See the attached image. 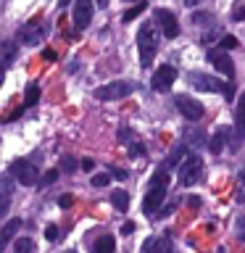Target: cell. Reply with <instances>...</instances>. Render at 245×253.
<instances>
[{"label": "cell", "instance_id": "11", "mask_svg": "<svg viewBox=\"0 0 245 253\" xmlns=\"http://www.w3.org/2000/svg\"><path fill=\"white\" fill-rule=\"evenodd\" d=\"M92 21V0H77L74 3V24L77 29H84Z\"/></svg>", "mask_w": 245, "mask_h": 253}, {"label": "cell", "instance_id": "47", "mask_svg": "<svg viewBox=\"0 0 245 253\" xmlns=\"http://www.w3.org/2000/svg\"><path fill=\"white\" fill-rule=\"evenodd\" d=\"M0 45H3V42H0Z\"/></svg>", "mask_w": 245, "mask_h": 253}, {"label": "cell", "instance_id": "26", "mask_svg": "<svg viewBox=\"0 0 245 253\" xmlns=\"http://www.w3.org/2000/svg\"><path fill=\"white\" fill-rule=\"evenodd\" d=\"M58 237H61V235H58V227H55V224H47V227H45V240H47V243H55Z\"/></svg>", "mask_w": 245, "mask_h": 253}, {"label": "cell", "instance_id": "27", "mask_svg": "<svg viewBox=\"0 0 245 253\" xmlns=\"http://www.w3.org/2000/svg\"><path fill=\"white\" fill-rule=\"evenodd\" d=\"M237 201L245 203V169L240 171V182H237Z\"/></svg>", "mask_w": 245, "mask_h": 253}, {"label": "cell", "instance_id": "24", "mask_svg": "<svg viewBox=\"0 0 245 253\" xmlns=\"http://www.w3.org/2000/svg\"><path fill=\"white\" fill-rule=\"evenodd\" d=\"M32 248H35V245H32L29 237H19V240H16V253H29Z\"/></svg>", "mask_w": 245, "mask_h": 253}, {"label": "cell", "instance_id": "45", "mask_svg": "<svg viewBox=\"0 0 245 253\" xmlns=\"http://www.w3.org/2000/svg\"><path fill=\"white\" fill-rule=\"evenodd\" d=\"M185 3H187V5H195V3H198V0H185Z\"/></svg>", "mask_w": 245, "mask_h": 253}, {"label": "cell", "instance_id": "37", "mask_svg": "<svg viewBox=\"0 0 245 253\" xmlns=\"http://www.w3.org/2000/svg\"><path fill=\"white\" fill-rule=\"evenodd\" d=\"M187 206H193V209H198V206H201V198H198V195H190V198H187Z\"/></svg>", "mask_w": 245, "mask_h": 253}, {"label": "cell", "instance_id": "34", "mask_svg": "<svg viewBox=\"0 0 245 253\" xmlns=\"http://www.w3.org/2000/svg\"><path fill=\"white\" fill-rule=\"evenodd\" d=\"M142 153H145V148H142L140 142H132V145H129V156H132V158H140Z\"/></svg>", "mask_w": 245, "mask_h": 253}, {"label": "cell", "instance_id": "31", "mask_svg": "<svg viewBox=\"0 0 245 253\" xmlns=\"http://www.w3.org/2000/svg\"><path fill=\"white\" fill-rule=\"evenodd\" d=\"M108 179H111L108 174H92V185H95V187H106Z\"/></svg>", "mask_w": 245, "mask_h": 253}, {"label": "cell", "instance_id": "30", "mask_svg": "<svg viewBox=\"0 0 245 253\" xmlns=\"http://www.w3.org/2000/svg\"><path fill=\"white\" fill-rule=\"evenodd\" d=\"M0 50H3V61H13V55H16V45H0Z\"/></svg>", "mask_w": 245, "mask_h": 253}, {"label": "cell", "instance_id": "28", "mask_svg": "<svg viewBox=\"0 0 245 253\" xmlns=\"http://www.w3.org/2000/svg\"><path fill=\"white\" fill-rule=\"evenodd\" d=\"M156 253H171V243L166 240V237H161V240H156Z\"/></svg>", "mask_w": 245, "mask_h": 253}, {"label": "cell", "instance_id": "18", "mask_svg": "<svg viewBox=\"0 0 245 253\" xmlns=\"http://www.w3.org/2000/svg\"><path fill=\"white\" fill-rule=\"evenodd\" d=\"M37 100H40V87L29 84L27 90H24V106H37Z\"/></svg>", "mask_w": 245, "mask_h": 253}, {"label": "cell", "instance_id": "43", "mask_svg": "<svg viewBox=\"0 0 245 253\" xmlns=\"http://www.w3.org/2000/svg\"><path fill=\"white\" fill-rule=\"evenodd\" d=\"M69 3H71V0H58V5H61V8H66Z\"/></svg>", "mask_w": 245, "mask_h": 253}, {"label": "cell", "instance_id": "12", "mask_svg": "<svg viewBox=\"0 0 245 253\" xmlns=\"http://www.w3.org/2000/svg\"><path fill=\"white\" fill-rule=\"evenodd\" d=\"M208 61L221 71V74H227V77L235 74V66H232V61H229L227 50H208Z\"/></svg>", "mask_w": 245, "mask_h": 253}, {"label": "cell", "instance_id": "29", "mask_svg": "<svg viewBox=\"0 0 245 253\" xmlns=\"http://www.w3.org/2000/svg\"><path fill=\"white\" fill-rule=\"evenodd\" d=\"M61 169H63V171H77V161H74L71 156H63V158H61Z\"/></svg>", "mask_w": 245, "mask_h": 253}, {"label": "cell", "instance_id": "7", "mask_svg": "<svg viewBox=\"0 0 245 253\" xmlns=\"http://www.w3.org/2000/svg\"><path fill=\"white\" fill-rule=\"evenodd\" d=\"M11 174L21 182V185H27V187H29V185H35L37 177H40L37 169H35V164H29V161H13Z\"/></svg>", "mask_w": 245, "mask_h": 253}, {"label": "cell", "instance_id": "46", "mask_svg": "<svg viewBox=\"0 0 245 253\" xmlns=\"http://www.w3.org/2000/svg\"><path fill=\"white\" fill-rule=\"evenodd\" d=\"M69 253H74V251H69Z\"/></svg>", "mask_w": 245, "mask_h": 253}, {"label": "cell", "instance_id": "22", "mask_svg": "<svg viewBox=\"0 0 245 253\" xmlns=\"http://www.w3.org/2000/svg\"><path fill=\"white\" fill-rule=\"evenodd\" d=\"M235 47H237V37H232V35H224V37H221L219 50H235Z\"/></svg>", "mask_w": 245, "mask_h": 253}, {"label": "cell", "instance_id": "41", "mask_svg": "<svg viewBox=\"0 0 245 253\" xmlns=\"http://www.w3.org/2000/svg\"><path fill=\"white\" fill-rule=\"evenodd\" d=\"M114 177L116 179H126V171L124 169H114Z\"/></svg>", "mask_w": 245, "mask_h": 253}, {"label": "cell", "instance_id": "20", "mask_svg": "<svg viewBox=\"0 0 245 253\" xmlns=\"http://www.w3.org/2000/svg\"><path fill=\"white\" fill-rule=\"evenodd\" d=\"M185 137H187V142H193L195 148H201L203 142H205V134L201 129H195V126H190V129L185 132Z\"/></svg>", "mask_w": 245, "mask_h": 253}, {"label": "cell", "instance_id": "6", "mask_svg": "<svg viewBox=\"0 0 245 253\" xmlns=\"http://www.w3.org/2000/svg\"><path fill=\"white\" fill-rule=\"evenodd\" d=\"M166 187H169V185H150L145 201H142V211H145L148 216H153V213L161 209V203L166 198Z\"/></svg>", "mask_w": 245, "mask_h": 253}, {"label": "cell", "instance_id": "21", "mask_svg": "<svg viewBox=\"0 0 245 253\" xmlns=\"http://www.w3.org/2000/svg\"><path fill=\"white\" fill-rule=\"evenodd\" d=\"M142 11H145V0H137V5H132L129 11H124V16H122V21H132L134 16H140Z\"/></svg>", "mask_w": 245, "mask_h": 253}, {"label": "cell", "instance_id": "14", "mask_svg": "<svg viewBox=\"0 0 245 253\" xmlns=\"http://www.w3.org/2000/svg\"><path fill=\"white\" fill-rule=\"evenodd\" d=\"M235 126H237V134L245 137V92L237 98V114H235Z\"/></svg>", "mask_w": 245, "mask_h": 253}, {"label": "cell", "instance_id": "36", "mask_svg": "<svg viewBox=\"0 0 245 253\" xmlns=\"http://www.w3.org/2000/svg\"><path fill=\"white\" fill-rule=\"evenodd\" d=\"M42 58H45V61H55L58 55H55V50H50V47H47V50H42Z\"/></svg>", "mask_w": 245, "mask_h": 253}, {"label": "cell", "instance_id": "13", "mask_svg": "<svg viewBox=\"0 0 245 253\" xmlns=\"http://www.w3.org/2000/svg\"><path fill=\"white\" fill-rule=\"evenodd\" d=\"M19 227H21V221H19V219H11L8 224L0 227V253H3V248L8 245V240H13V237H16Z\"/></svg>", "mask_w": 245, "mask_h": 253}, {"label": "cell", "instance_id": "23", "mask_svg": "<svg viewBox=\"0 0 245 253\" xmlns=\"http://www.w3.org/2000/svg\"><path fill=\"white\" fill-rule=\"evenodd\" d=\"M193 21L203 27V24H211V21H213V16H211L208 11H195V13H193Z\"/></svg>", "mask_w": 245, "mask_h": 253}, {"label": "cell", "instance_id": "48", "mask_svg": "<svg viewBox=\"0 0 245 253\" xmlns=\"http://www.w3.org/2000/svg\"><path fill=\"white\" fill-rule=\"evenodd\" d=\"M129 3H132V0H129Z\"/></svg>", "mask_w": 245, "mask_h": 253}, {"label": "cell", "instance_id": "42", "mask_svg": "<svg viewBox=\"0 0 245 253\" xmlns=\"http://www.w3.org/2000/svg\"><path fill=\"white\" fill-rule=\"evenodd\" d=\"M95 5H98V8H108V0H95Z\"/></svg>", "mask_w": 245, "mask_h": 253}, {"label": "cell", "instance_id": "39", "mask_svg": "<svg viewBox=\"0 0 245 253\" xmlns=\"http://www.w3.org/2000/svg\"><path fill=\"white\" fill-rule=\"evenodd\" d=\"M122 232H124V235H132V232H134V221H126V224L122 227Z\"/></svg>", "mask_w": 245, "mask_h": 253}, {"label": "cell", "instance_id": "1", "mask_svg": "<svg viewBox=\"0 0 245 253\" xmlns=\"http://www.w3.org/2000/svg\"><path fill=\"white\" fill-rule=\"evenodd\" d=\"M137 45H140V61L142 66H150L153 55L158 50V35H156V27L150 21H145L137 32Z\"/></svg>", "mask_w": 245, "mask_h": 253}, {"label": "cell", "instance_id": "8", "mask_svg": "<svg viewBox=\"0 0 245 253\" xmlns=\"http://www.w3.org/2000/svg\"><path fill=\"white\" fill-rule=\"evenodd\" d=\"M156 21L161 24V32H163V37L174 40V37L179 35V24H177V16H174L171 11H166V8H158V11H156Z\"/></svg>", "mask_w": 245, "mask_h": 253}, {"label": "cell", "instance_id": "38", "mask_svg": "<svg viewBox=\"0 0 245 253\" xmlns=\"http://www.w3.org/2000/svg\"><path fill=\"white\" fill-rule=\"evenodd\" d=\"M82 169H84V171H92V169H95L92 158H84V161H82Z\"/></svg>", "mask_w": 245, "mask_h": 253}, {"label": "cell", "instance_id": "40", "mask_svg": "<svg viewBox=\"0 0 245 253\" xmlns=\"http://www.w3.org/2000/svg\"><path fill=\"white\" fill-rule=\"evenodd\" d=\"M221 92H224L227 98H232V95H235V84H224V90H221Z\"/></svg>", "mask_w": 245, "mask_h": 253}, {"label": "cell", "instance_id": "15", "mask_svg": "<svg viewBox=\"0 0 245 253\" xmlns=\"http://www.w3.org/2000/svg\"><path fill=\"white\" fill-rule=\"evenodd\" d=\"M114 248H116L114 237H111V235H100L98 240H95V245H92V253H114Z\"/></svg>", "mask_w": 245, "mask_h": 253}, {"label": "cell", "instance_id": "3", "mask_svg": "<svg viewBox=\"0 0 245 253\" xmlns=\"http://www.w3.org/2000/svg\"><path fill=\"white\" fill-rule=\"evenodd\" d=\"M134 92V84L132 82H108L95 90V98L98 100H122L126 95Z\"/></svg>", "mask_w": 245, "mask_h": 253}, {"label": "cell", "instance_id": "2", "mask_svg": "<svg viewBox=\"0 0 245 253\" xmlns=\"http://www.w3.org/2000/svg\"><path fill=\"white\" fill-rule=\"evenodd\" d=\"M201 171H203V158L201 156H187L185 161H182V166H179V182L185 187H190V185H195L198 179H201Z\"/></svg>", "mask_w": 245, "mask_h": 253}, {"label": "cell", "instance_id": "35", "mask_svg": "<svg viewBox=\"0 0 245 253\" xmlns=\"http://www.w3.org/2000/svg\"><path fill=\"white\" fill-rule=\"evenodd\" d=\"M58 206H61V209H69V206H71V195H61L58 198Z\"/></svg>", "mask_w": 245, "mask_h": 253}, {"label": "cell", "instance_id": "17", "mask_svg": "<svg viewBox=\"0 0 245 253\" xmlns=\"http://www.w3.org/2000/svg\"><path fill=\"white\" fill-rule=\"evenodd\" d=\"M185 153H187L185 145H174L171 153H169V158H166V164H163V169H171V166H177L182 158H185Z\"/></svg>", "mask_w": 245, "mask_h": 253}, {"label": "cell", "instance_id": "16", "mask_svg": "<svg viewBox=\"0 0 245 253\" xmlns=\"http://www.w3.org/2000/svg\"><path fill=\"white\" fill-rule=\"evenodd\" d=\"M224 140H227V129H224V126H219L216 134H213L211 142H208V148H211V153H213V156H219L221 150H224Z\"/></svg>", "mask_w": 245, "mask_h": 253}, {"label": "cell", "instance_id": "4", "mask_svg": "<svg viewBox=\"0 0 245 253\" xmlns=\"http://www.w3.org/2000/svg\"><path fill=\"white\" fill-rule=\"evenodd\" d=\"M177 108H179V114L187 119V122H198V119H203V114H205V108L198 103L195 98H187V95H177Z\"/></svg>", "mask_w": 245, "mask_h": 253}, {"label": "cell", "instance_id": "19", "mask_svg": "<svg viewBox=\"0 0 245 253\" xmlns=\"http://www.w3.org/2000/svg\"><path fill=\"white\" fill-rule=\"evenodd\" d=\"M111 203H114L119 211H126V206H129V195H126L124 190H116V193L111 195Z\"/></svg>", "mask_w": 245, "mask_h": 253}, {"label": "cell", "instance_id": "25", "mask_svg": "<svg viewBox=\"0 0 245 253\" xmlns=\"http://www.w3.org/2000/svg\"><path fill=\"white\" fill-rule=\"evenodd\" d=\"M55 179H58V171L50 169V171H45V177H42V179H37V182H40V187H47V185H53Z\"/></svg>", "mask_w": 245, "mask_h": 253}, {"label": "cell", "instance_id": "33", "mask_svg": "<svg viewBox=\"0 0 245 253\" xmlns=\"http://www.w3.org/2000/svg\"><path fill=\"white\" fill-rule=\"evenodd\" d=\"M8 203H11V190H8V193L3 190V195H0V216L5 213V206H8Z\"/></svg>", "mask_w": 245, "mask_h": 253}, {"label": "cell", "instance_id": "44", "mask_svg": "<svg viewBox=\"0 0 245 253\" xmlns=\"http://www.w3.org/2000/svg\"><path fill=\"white\" fill-rule=\"evenodd\" d=\"M3 69H5V63H0V84H3Z\"/></svg>", "mask_w": 245, "mask_h": 253}, {"label": "cell", "instance_id": "5", "mask_svg": "<svg viewBox=\"0 0 245 253\" xmlns=\"http://www.w3.org/2000/svg\"><path fill=\"white\" fill-rule=\"evenodd\" d=\"M174 79H177V69L171 66V63H163V66H158L156 69V74H153V90H158V92H166L169 87L174 84Z\"/></svg>", "mask_w": 245, "mask_h": 253}, {"label": "cell", "instance_id": "10", "mask_svg": "<svg viewBox=\"0 0 245 253\" xmlns=\"http://www.w3.org/2000/svg\"><path fill=\"white\" fill-rule=\"evenodd\" d=\"M190 82L203 92H221L224 90V82H219V79H213V77H205V74H198V71L190 74Z\"/></svg>", "mask_w": 245, "mask_h": 253}, {"label": "cell", "instance_id": "9", "mask_svg": "<svg viewBox=\"0 0 245 253\" xmlns=\"http://www.w3.org/2000/svg\"><path fill=\"white\" fill-rule=\"evenodd\" d=\"M42 37H45V27L37 21H29L27 27L19 29V42H24V45H40Z\"/></svg>", "mask_w": 245, "mask_h": 253}, {"label": "cell", "instance_id": "32", "mask_svg": "<svg viewBox=\"0 0 245 253\" xmlns=\"http://www.w3.org/2000/svg\"><path fill=\"white\" fill-rule=\"evenodd\" d=\"M232 21H245V3H240L232 11Z\"/></svg>", "mask_w": 245, "mask_h": 253}]
</instances>
